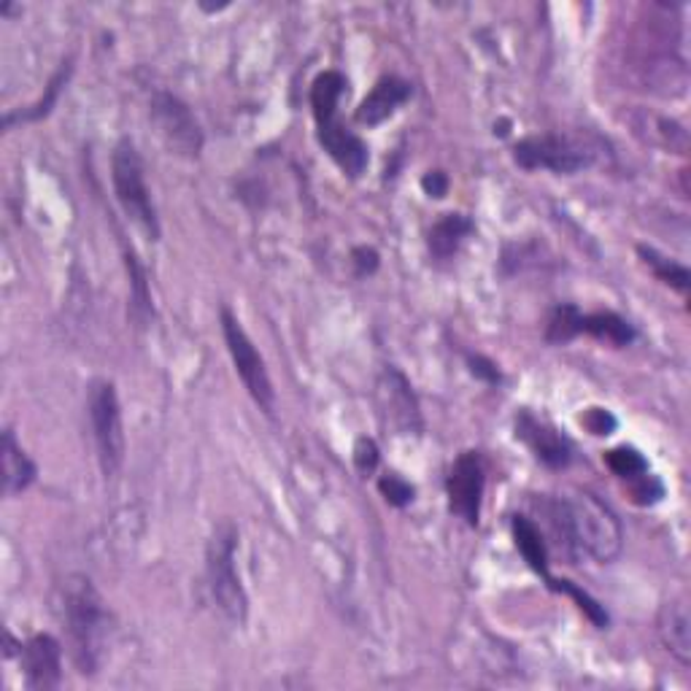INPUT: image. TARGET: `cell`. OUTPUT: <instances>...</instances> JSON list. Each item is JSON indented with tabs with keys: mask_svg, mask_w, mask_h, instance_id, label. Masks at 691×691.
<instances>
[{
	"mask_svg": "<svg viewBox=\"0 0 691 691\" xmlns=\"http://www.w3.org/2000/svg\"><path fill=\"white\" fill-rule=\"evenodd\" d=\"M87 413L93 425V440L97 451V462L106 479H114L125 464V425H122V406L116 387L106 378H97L90 384Z\"/></svg>",
	"mask_w": 691,
	"mask_h": 691,
	"instance_id": "7",
	"label": "cell"
},
{
	"mask_svg": "<svg viewBox=\"0 0 691 691\" xmlns=\"http://www.w3.org/2000/svg\"><path fill=\"white\" fill-rule=\"evenodd\" d=\"M378 489H381V494L387 498L389 505L406 507L413 503V486L408 484L406 479H400V475H384V479L378 481Z\"/></svg>",
	"mask_w": 691,
	"mask_h": 691,
	"instance_id": "26",
	"label": "cell"
},
{
	"mask_svg": "<svg viewBox=\"0 0 691 691\" xmlns=\"http://www.w3.org/2000/svg\"><path fill=\"white\" fill-rule=\"evenodd\" d=\"M516 438L524 440V446L535 454L537 462H543L552 470H565L573 462V446L562 432H556L552 425L535 419L530 411L516 416Z\"/></svg>",
	"mask_w": 691,
	"mask_h": 691,
	"instance_id": "12",
	"label": "cell"
},
{
	"mask_svg": "<svg viewBox=\"0 0 691 691\" xmlns=\"http://www.w3.org/2000/svg\"><path fill=\"white\" fill-rule=\"evenodd\" d=\"M381 392L387 395V408L392 411V419L397 425L402 430H419V406H416L411 384L406 381V376L397 370H389Z\"/></svg>",
	"mask_w": 691,
	"mask_h": 691,
	"instance_id": "19",
	"label": "cell"
},
{
	"mask_svg": "<svg viewBox=\"0 0 691 691\" xmlns=\"http://www.w3.org/2000/svg\"><path fill=\"white\" fill-rule=\"evenodd\" d=\"M548 522L559 541V548L570 562L580 554L591 559L614 562L621 554L624 530L619 516L591 492H573L546 505Z\"/></svg>",
	"mask_w": 691,
	"mask_h": 691,
	"instance_id": "1",
	"label": "cell"
},
{
	"mask_svg": "<svg viewBox=\"0 0 691 691\" xmlns=\"http://www.w3.org/2000/svg\"><path fill=\"white\" fill-rule=\"evenodd\" d=\"M352 262L357 268V276H370L378 268V252L370 247H357L352 252Z\"/></svg>",
	"mask_w": 691,
	"mask_h": 691,
	"instance_id": "29",
	"label": "cell"
},
{
	"mask_svg": "<svg viewBox=\"0 0 691 691\" xmlns=\"http://www.w3.org/2000/svg\"><path fill=\"white\" fill-rule=\"evenodd\" d=\"M638 254H640V260H643V265L648 268V271L653 273V279L662 281V284H668L670 290L687 295L689 281H691L689 268H683L681 262L670 260V256L659 254L657 249H651V247H638Z\"/></svg>",
	"mask_w": 691,
	"mask_h": 691,
	"instance_id": "20",
	"label": "cell"
},
{
	"mask_svg": "<svg viewBox=\"0 0 691 691\" xmlns=\"http://www.w3.org/2000/svg\"><path fill=\"white\" fill-rule=\"evenodd\" d=\"M599 149L584 133H546L522 138L513 146V160L524 170H552V174H578L597 163Z\"/></svg>",
	"mask_w": 691,
	"mask_h": 691,
	"instance_id": "5",
	"label": "cell"
},
{
	"mask_svg": "<svg viewBox=\"0 0 691 691\" xmlns=\"http://www.w3.org/2000/svg\"><path fill=\"white\" fill-rule=\"evenodd\" d=\"M659 638L672 657L689 668L691 664V614H689V597L676 595L659 608L657 619Z\"/></svg>",
	"mask_w": 691,
	"mask_h": 691,
	"instance_id": "13",
	"label": "cell"
},
{
	"mask_svg": "<svg viewBox=\"0 0 691 691\" xmlns=\"http://www.w3.org/2000/svg\"><path fill=\"white\" fill-rule=\"evenodd\" d=\"M511 530H513V543H516L519 554L524 556V562H527L537 576L548 578V548H546V541H543V532L537 530V524L527 516H513Z\"/></svg>",
	"mask_w": 691,
	"mask_h": 691,
	"instance_id": "18",
	"label": "cell"
},
{
	"mask_svg": "<svg viewBox=\"0 0 691 691\" xmlns=\"http://www.w3.org/2000/svg\"><path fill=\"white\" fill-rule=\"evenodd\" d=\"M346 90V76L338 71H324L311 84V108H314L316 127H320V144L324 146L335 165L348 176L359 179L368 168V144L354 136L352 130L338 119V103Z\"/></svg>",
	"mask_w": 691,
	"mask_h": 691,
	"instance_id": "3",
	"label": "cell"
},
{
	"mask_svg": "<svg viewBox=\"0 0 691 691\" xmlns=\"http://www.w3.org/2000/svg\"><path fill=\"white\" fill-rule=\"evenodd\" d=\"M468 363H470V370H473L479 378H484V381H489V384H498L500 381L498 365L489 363V359L479 357V354H475V357H468Z\"/></svg>",
	"mask_w": 691,
	"mask_h": 691,
	"instance_id": "31",
	"label": "cell"
},
{
	"mask_svg": "<svg viewBox=\"0 0 691 691\" xmlns=\"http://www.w3.org/2000/svg\"><path fill=\"white\" fill-rule=\"evenodd\" d=\"M421 189H425L430 198H446V192H449V176H446L443 170H430V174L421 179Z\"/></svg>",
	"mask_w": 691,
	"mask_h": 691,
	"instance_id": "30",
	"label": "cell"
},
{
	"mask_svg": "<svg viewBox=\"0 0 691 691\" xmlns=\"http://www.w3.org/2000/svg\"><path fill=\"white\" fill-rule=\"evenodd\" d=\"M576 316H578L576 305H559L552 314V320H548L546 329L548 344H567V341L576 338Z\"/></svg>",
	"mask_w": 691,
	"mask_h": 691,
	"instance_id": "25",
	"label": "cell"
},
{
	"mask_svg": "<svg viewBox=\"0 0 691 691\" xmlns=\"http://www.w3.org/2000/svg\"><path fill=\"white\" fill-rule=\"evenodd\" d=\"M125 262H127V271H130L133 316H136V322L146 324V322H149V316H151V295H149V286H146L144 268L138 265L136 252H133V249H125Z\"/></svg>",
	"mask_w": 691,
	"mask_h": 691,
	"instance_id": "23",
	"label": "cell"
},
{
	"mask_svg": "<svg viewBox=\"0 0 691 691\" xmlns=\"http://www.w3.org/2000/svg\"><path fill=\"white\" fill-rule=\"evenodd\" d=\"M71 71H73V65H71V60H69V63H63V69H60L57 73H54L52 82H49L46 97H41V101L35 103V106L30 108V112L6 114L3 125H6V127H11V125H14V122H35V119H44V116H46V114L52 112V108H54V103H57V97H60V93H63L65 84H69Z\"/></svg>",
	"mask_w": 691,
	"mask_h": 691,
	"instance_id": "21",
	"label": "cell"
},
{
	"mask_svg": "<svg viewBox=\"0 0 691 691\" xmlns=\"http://www.w3.org/2000/svg\"><path fill=\"white\" fill-rule=\"evenodd\" d=\"M238 527L230 519L213 524L206 543V580L213 605L232 624H247L249 597L235 567Z\"/></svg>",
	"mask_w": 691,
	"mask_h": 691,
	"instance_id": "4",
	"label": "cell"
},
{
	"mask_svg": "<svg viewBox=\"0 0 691 691\" xmlns=\"http://www.w3.org/2000/svg\"><path fill=\"white\" fill-rule=\"evenodd\" d=\"M586 333L591 338L605 341L610 346H629L635 341V327L627 320H621L614 311H599V314H580L576 316V335Z\"/></svg>",
	"mask_w": 691,
	"mask_h": 691,
	"instance_id": "16",
	"label": "cell"
},
{
	"mask_svg": "<svg viewBox=\"0 0 691 691\" xmlns=\"http://www.w3.org/2000/svg\"><path fill=\"white\" fill-rule=\"evenodd\" d=\"M112 181L116 200H119L127 219H130L140 232H146V238L160 241V219H157L149 187H146L144 160H140L136 144H133L130 138H122L119 144L114 146Z\"/></svg>",
	"mask_w": 691,
	"mask_h": 691,
	"instance_id": "6",
	"label": "cell"
},
{
	"mask_svg": "<svg viewBox=\"0 0 691 691\" xmlns=\"http://www.w3.org/2000/svg\"><path fill=\"white\" fill-rule=\"evenodd\" d=\"M548 580V589H554V591H559V595H567L573 599V603L578 605V610L580 614H586V619H589L591 624H595L597 629H605L608 627V614H605V608L603 605L597 603L595 597H589L586 595L584 589H578L576 584H573V580H565V578H552L548 576L546 578Z\"/></svg>",
	"mask_w": 691,
	"mask_h": 691,
	"instance_id": "22",
	"label": "cell"
},
{
	"mask_svg": "<svg viewBox=\"0 0 691 691\" xmlns=\"http://www.w3.org/2000/svg\"><path fill=\"white\" fill-rule=\"evenodd\" d=\"M411 97V84L400 76H384L376 87L370 90V95L359 103L357 108V122L359 125L376 127L381 122H387L402 103Z\"/></svg>",
	"mask_w": 691,
	"mask_h": 691,
	"instance_id": "14",
	"label": "cell"
},
{
	"mask_svg": "<svg viewBox=\"0 0 691 691\" xmlns=\"http://www.w3.org/2000/svg\"><path fill=\"white\" fill-rule=\"evenodd\" d=\"M580 425L591 432V436H610L616 430V416L605 408H589L584 416H580Z\"/></svg>",
	"mask_w": 691,
	"mask_h": 691,
	"instance_id": "27",
	"label": "cell"
},
{
	"mask_svg": "<svg viewBox=\"0 0 691 691\" xmlns=\"http://www.w3.org/2000/svg\"><path fill=\"white\" fill-rule=\"evenodd\" d=\"M605 464H608V468L614 470V473L624 481H635V479H640V475L648 473L646 457L640 454L638 449H632V446H619V449H610L608 454H605Z\"/></svg>",
	"mask_w": 691,
	"mask_h": 691,
	"instance_id": "24",
	"label": "cell"
},
{
	"mask_svg": "<svg viewBox=\"0 0 691 691\" xmlns=\"http://www.w3.org/2000/svg\"><path fill=\"white\" fill-rule=\"evenodd\" d=\"M222 320V335L224 344H228V352L232 357V365H235L238 378L243 381L247 392L252 395V400L262 408L265 413L276 411V389H273L271 373L265 368V359L256 352V346L252 344V338L247 335V329L241 327L238 316L232 314L230 308H222L219 314Z\"/></svg>",
	"mask_w": 691,
	"mask_h": 691,
	"instance_id": "8",
	"label": "cell"
},
{
	"mask_svg": "<svg viewBox=\"0 0 691 691\" xmlns=\"http://www.w3.org/2000/svg\"><path fill=\"white\" fill-rule=\"evenodd\" d=\"M63 616L71 640V659L82 676L93 678L106 662L112 616L97 595L93 580L84 576L69 578L63 589Z\"/></svg>",
	"mask_w": 691,
	"mask_h": 691,
	"instance_id": "2",
	"label": "cell"
},
{
	"mask_svg": "<svg viewBox=\"0 0 691 691\" xmlns=\"http://www.w3.org/2000/svg\"><path fill=\"white\" fill-rule=\"evenodd\" d=\"M354 464L363 475L373 473L378 468V446L373 438H359L357 446H354Z\"/></svg>",
	"mask_w": 691,
	"mask_h": 691,
	"instance_id": "28",
	"label": "cell"
},
{
	"mask_svg": "<svg viewBox=\"0 0 691 691\" xmlns=\"http://www.w3.org/2000/svg\"><path fill=\"white\" fill-rule=\"evenodd\" d=\"M473 230V222L464 213H443L430 228L427 247H430L432 256H438V260H451V256L460 252L464 238Z\"/></svg>",
	"mask_w": 691,
	"mask_h": 691,
	"instance_id": "17",
	"label": "cell"
},
{
	"mask_svg": "<svg viewBox=\"0 0 691 691\" xmlns=\"http://www.w3.org/2000/svg\"><path fill=\"white\" fill-rule=\"evenodd\" d=\"M20 664L30 689H57L63 681V646L52 635H33L20 643Z\"/></svg>",
	"mask_w": 691,
	"mask_h": 691,
	"instance_id": "11",
	"label": "cell"
},
{
	"mask_svg": "<svg viewBox=\"0 0 691 691\" xmlns=\"http://www.w3.org/2000/svg\"><path fill=\"white\" fill-rule=\"evenodd\" d=\"M0 462H3V494L6 498H17L24 489L35 481L39 468L35 462L24 454V449L17 443L14 430L6 427L3 440H0Z\"/></svg>",
	"mask_w": 691,
	"mask_h": 691,
	"instance_id": "15",
	"label": "cell"
},
{
	"mask_svg": "<svg viewBox=\"0 0 691 691\" xmlns=\"http://www.w3.org/2000/svg\"><path fill=\"white\" fill-rule=\"evenodd\" d=\"M151 122H155L157 133L176 155L189 157V160L200 155V149H203V130H200L198 119L189 112L185 101H179L170 93H157L151 97Z\"/></svg>",
	"mask_w": 691,
	"mask_h": 691,
	"instance_id": "9",
	"label": "cell"
},
{
	"mask_svg": "<svg viewBox=\"0 0 691 691\" xmlns=\"http://www.w3.org/2000/svg\"><path fill=\"white\" fill-rule=\"evenodd\" d=\"M486 470L479 451H464L451 464L446 492H449V507L457 519H462L468 527H479L481 503H484Z\"/></svg>",
	"mask_w": 691,
	"mask_h": 691,
	"instance_id": "10",
	"label": "cell"
}]
</instances>
